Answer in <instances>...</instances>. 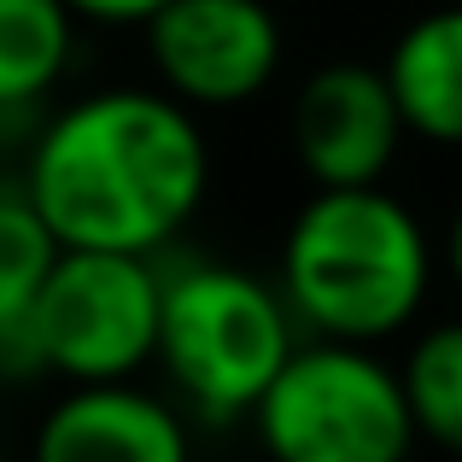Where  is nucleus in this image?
Returning a JSON list of instances; mask_svg holds the SVG:
<instances>
[{
  "mask_svg": "<svg viewBox=\"0 0 462 462\" xmlns=\"http://www.w3.org/2000/svg\"><path fill=\"white\" fill-rule=\"evenodd\" d=\"M23 199L65 252L158 258L211 193V147L158 88H94L30 141Z\"/></svg>",
  "mask_w": 462,
  "mask_h": 462,
  "instance_id": "1",
  "label": "nucleus"
},
{
  "mask_svg": "<svg viewBox=\"0 0 462 462\" xmlns=\"http://www.w3.org/2000/svg\"><path fill=\"white\" fill-rule=\"evenodd\" d=\"M433 240L386 188H310L282 235L275 293L299 339L381 346L428 305Z\"/></svg>",
  "mask_w": 462,
  "mask_h": 462,
  "instance_id": "2",
  "label": "nucleus"
},
{
  "mask_svg": "<svg viewBox=\"0 0 462 462\" xmlns=\"http://www.w3.org/2000/svg\"><path fill=\"white\" fill-rule=\"evenodd\" d=\"M293 346L299 328L275 293V282L211 258L158 270L152 363L199 421H211V428L246 421L263 386L293 357Z\"/></svg>",
  "mask_w": 462,
  "mask_h": 462,
  "instance_id": "3",
  "label": "nucleus"
},
{
  "mask_svg": "<svg viewBox=\"0 0 462 462\" xmlns=\"http://www.w3.org/2000/svg\"><path fill=\"white\" fill-rule=\"evenodd\" d=\"M270 462H410L416 428L398 369L374 346L299 339L263 398L252 404Z\"/></svg>",
  "mask_w": 462,
  "mask_h": 462,
  "instance_id": "4",
  "label": "nucleus"
},
{
  "mask_svg": "<svg viewBox=\"0 0 462 462\" xmlns=\"http://www.w3.org/2000/svg\"><path fill=\"white\" fill-rule=\"evenodd\" d=\"M158 339V263L129 252H59L23 322L30 374L65 386L141 381Z\"/></svg>",
  "mask_w": 462,
  "mask_h": 462,
  "instance_id": "5",
  "label": "nucleus"
},
{
  "mask_svg": "<svg viewBox=\"0 0 462 462\" xmlns=\"http://www.w3.org/2000/svg\"><path fill=\"white\" fill-rule=\"evenodd\" d=\"M158 94L188 112H235L282 70V18L270 0H170L147 23Z\"/></svg>",
  "mask_w": 462,
  "mask_h": 462,
  "instance_id": "6",
  "label": "nucleus"
},
{
  "mask_svg": "<svg viewBox=\"0 0 462 462\" xmlns=\"http://www.w3.org/2000/svg\"><path fill=\"white\" fill-rule=\"evenodd\" d=\"M287 141L310 188H386V170L404 147V124L381 82V65H316L293 94Z\"/></svg>",
  "mask_w": 462,
  "mask_h": 462,
  "instance_id": "7",
  "label": "nucleus"
},
{
  "mask_svg": "<svg viewBox=\"0 0 462 462\" xmlns=\"http://www.w3.org/2000/svg\"><path fill=\"white\" fill-rule=\"evenodd\" d=\"M30 462H193L188 416L141 381L65 386L42 410Z\"/></svg>",
  "mask_w": 462,
  "mask_h": 462,
  "instance_id": "8",
  "label": "nucleus"
},
{
  "mask_svg": "<svg viewBox=\"0 0 462 462\" xmlns=\"http://www.w3.org/2000/svg\"><path fill=\"white\" fill-rule=\"evenodd\" d=\"M381 82L398 106L404 135L433 147H462V6H433L398 30Z\"/></svg>",
  "mask_w": 462,
  "mask_h": 462,
  "instance_id": "9",
  "label": "nucleus"
},
{
  "mask_svg": "<svg viewBox=\"0 0 462 462\" xmlns=\"http://www.w3.org/2000/svg\"><path fill=\"white\" fill-rule=\"evenodd\" d=\"M77 18L65 0H0V117H23L65 82Z\"/></svg>",
  "mask_w": 462,
  "mask_h": 462,
  "instance_id": "10",
  "label": "nucleus"
},
{
  "mask_svg": "<svg viewBox=\"0 0 462 462\" xmlns=\"http://www.w3.org/2000/svg\"><path fill=\"white\" fill-rule=\"evenodd\" d=\"M393 369L404 386L416 445H433V451L462 462V316L421 328L404 363H393Z\"/></svg>",
  "mask_w": 462,
  "mask_h": 462,
  "instance_id": "11",
  "label": "nucleus"
},
{
  "mask_svg": "<svg viewBox=\"0 0 462 462\" xmlns=\"http://www.w3.org/2000/svg\"><path fill=\"white\" fill-rule=\"evenodd\" d=\"M59 240L47 235V223L35 217V205L23 199L18 181H0V363L30 374L23 357V322L42 293L47 270L59 263Z\"/></svg>",
  "mask_w": 462,
  "mask_h": 462,
  "instance_id": "12",
  "label": "nucleus"
},
{
  "mask_svg": "<svg viewBox=\"0 0 462 462\" xmlns=\"http://www.w3.org/2000/svg\"><path fill=\"white\" fill-rule=\"evenodd\" d=\"M158 6H170V0H65V12H70L77 23H106V30L147 23Z\"/></svg>",
  "mask_w": 462,
  "mask_h": 462,
  "instance_id": "13",
  "label": "nucleus"
},
{
  "mask_svg": "<svg viewBox=\"0 0 462 462\" xmlns=\"http://www.w3.org/2000/svg\"><path fill=\"white\" fill-rule=\"evenodd\" d=\"M433 258H445V270H451V282L462 287V205L451 211V223H445V246L433 252Z\"/></svg>",
  "mask_w": 462,
  "mask_h": 462,
  "instance_id": "14",
  "label": "nucleus"
},
{
  "mask_svg": "<svg viewBox=\"0 0 462 462\" xmlns=\"http://www.w3.org/2000/svg\"><path fill=\"white\" fill-rule=\"evenodd\" d=\"M445 6H462V0H445Z\"/></svg>",
  "mask_w": 462,
  "mask_h": 462,
  "instance_id": "15",
  "label": "nucleus"
},
{
  "mask_svg": "<svg viewBox=\"0 0 462 462\" xmlns=\"http://www.w3.org/2000/svg\"><path fill=\"white\" fill-rule=\"evenodd\" d=\"M0 462H6V457H0Z\"/></svg>",
  "mask_w": 462,
  "mask_h": 462,
  "instance_id": "16",
  "label": "nucleus"
}]
</instances>
